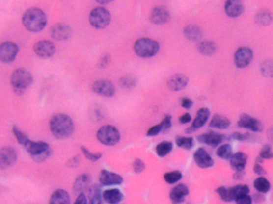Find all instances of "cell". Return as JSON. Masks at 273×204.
Returning <instances> with one entry per match:
<instances>
[{
    "instance_id": "obj_37",
    "label": "cell",
    "mask_w": 273,
    "mask_h": 204,
    "mask_svg": "<svg viewBox=\"0 0 273 204\" xmlns=\"http://www.w3.org/2000/svg\"><path fill=\"white\" fill-rule=\"evenodd\" d=\"M182 177H183V175H182V172L178 170L165 172L163 176L164 180L168 184H175L182 179Z\"/></svg>"
},
{
    "instance_id": "obj_42",
    "label": "cell",
    "mask_w": 273,
    "mask_h": 204,
    "mask_svg": "<svg viewBox=\"0 0 273 204\" xmlns=\"http://www.w3.org/2000/svg\"><path fill=\"white\" fill-rule=\"evenodd\" d=\"M231 138L233 140H238L241 142L244 141H256V136H252V134L249 133H241V132H233L230 136Z\"/></svg>"
},
{
    "instance_id": "obj_11",
    "label": "cell",
    "mask_w": 273,
    "mask_h": 204,
    "mask_svg": "<svg viewBox=\"0 0 273 204\" xmlns=\"http://www.w3.org/2000/svg\"><path fill=\"white\" fill-rule=\"evenodd\" d=\"M210 117V111L208 108H201L196 112V117L192 121V125L185 130L186 134L193 133L205 126Z\"/></svg>"
},
{
    "instance_id": "obj_4",
    "label": "cell",
    "mask_w": 273,
    "mask_h": 204,
    "mask_svg": "<svg viewBox=\"0 0 273 204\" xmlns=\"http://www.w3.org/2000/svg\"><path fill=\"white\" fill-rule=\"evenodd\" d=\"M160 44L158 41L152 38H141L137 39L134 44V51L138 57L142 58H150L158 53Z\"/></svg>"
},
{
    "instance_id": "obj_49",
    "label": "cell",
    "mask_w": 273,
    "mask_h": 204,
    "mask_svg": "<svg viewBox=\"0 0 273 204\" xmlns=\"http://www.w3.org/2000/svg\"><path fill=\"white\" fill-rule=\"evenodd\" d=\"M110 62V56L109 54H104L103 57H100V60L98 62V66L100 68H106Z\"/></svg>"
},
{
    "instance_id": "obj_32",
    "label": "cell",
    "mask_w": 273,
    "mask_h": 204,
    "mask_svg": "<svg viewBox=\"0 0 273 204\" xmlns=\"http://www.w3.org/2000/svg\"><path fill=\"white\" fill-rule=\"evenodd\" d=\"M253 187L259 193L266 194L271 189V183L265 177H259L254 180Z\"/></svg>"
},
{
    "instance_id": "obj_7",
    "label": "cell",
    "mask_w": 273,
    "mask_h": 204,
    "mask_svg": "<svg viewBox=\"0 0 273 204\" xmlns=\"http://www.w3.org/2000/svg\"><path fill=\"white\" fill-rule=\"evenodd\" d=\"M92 91L105 98H112L115 94L116 88L112 81L107 79H100L93 83Z\"/></svg>"
},
{
    "instance_id": "obj_18",
    "label": "cell",
    "mask_w": 273,
    "mask_h": 204,
    "mask_svg": "<svg viewBox=\"0 0 273 204\" xmlns=\"http://www.w3.org/2000/svg\"><path fill=\"white\" fill-rule=\"evenodd\" d=\"M92 178L90 175L83 174L79 175L77 178H75V182L73 183L72 191L75 196H79V194L84 193L87 191L92 185Z\"/></svg>"
},
{
    "instance_id": "obj_57",
    "label": "cell",
    "mask_w": 273,
    "mask_h": 204,
    "mask_svg": "<svg viewBox=\"0 0 273 204\" xmlns=\"http://www.w3.org/2000/svg\"><path fill=\"white\" fill-rule=\"evenodd\" d=\"M268 138L273 145V126L270 128L268 131Z\"/></svg>"
},
{
    "instance_id": "obj_5",
    "label": "cell",
    "mask_w": 273,
    "mask_h": 204,
    "mask_svg": "<svg viewBox=\"0 0 273 204\" xmlns=\"http://www.w3.org/2000/svg\"><path fill=\"white\" fill-rule=\"evenodd\" d=\"M96 137L101 144L107 146H113L119 143L121 134L115 126L106 125L98 130Z\"/></svg>"
},
{
    "instance_id": "obj_3",
    "label": "cell",
    "mask_w": 273,
    "mask_h": 204,
    "mask_svg": "<svg viewBox=\"0 0 273 204\" xmlns=\"http://www.w3.org/2000/svg\"><path fill=\"white\" fill-rule=\"evenodd\" d=\"M11 85L17 95H22L33 83V76L26 69L19 68L11 75Z\"/></svg>"
},
{
    "instance_id": "obj_33",
    "label": "cell",
    "mask_w": 273,
    "mask_h": 204,
    "mask_svg": "<svg viewBox=\"0 0 273 204\" xmlns=\"http://www.w3.org/2000/svg\"><path fill=\"white\" fill-rule=\"evenodd\" d=\"M198 51L203 55H213L216 52L215 43L213 41H203L198 45Z\"/></svg>"
},
{
    "instance_id": "obj_28",
    "label": "cell",
    "mask_w": 273,
    "mask_h": 204,
    "mask_svg": "<svg viewBox=\"0 0 273 204\" xmlns=\"http://www.w3.org/2000/svg\"><path fill=\"white\" fill-rule=\"evenodd\" d=\"M88 204H103V191L102 186L92 184L87 191Z\"/></svg>"
},
{
    "instance_id": "obj_15",
    "label": "cell",
    "mask_w": 273,
    "mask_h": 204,
    "mask_svg": "<svg viewBox=\"0 0 273 204\" xmlns=\"http://www.w3.org/2000/svg\"><path fill=\"white\" fill-rule=\"evenodd\" d=\"M226 139V136H224L223 134L218 133V132H213V131L201 134L196 137V140H198V142L213 147V148L219 146Z\"/></svg>"
},
{
    "instance_id": "obj_40",
    "label": "cell",
    "mask_w": 273,
    "mask_h": 204,
    "mask_svg": "<svg viewBox=\"0 0 273 204\" xmlns=\"http://www.w3.org/2000/svg\"><path fill=\"white\" fill-rule=\"evenodd\" d=\"M11 130H12L14 136H15V138L17 140V142L19 143L20 145H23V146L24 147L27 143L30 140V139L27 136L26 134L22 132L21 130H20L17 126H13Z\"/></svg>"
},
{
    "instance_id": "obj_44",
    "label": "cell",
    "mask_w": 273,
    "mask_h": 204,
    "mask_svg": "<svg viewBox=\"0 0 273 204\" xmlns=\"http://www.w3.org/2000/svg\"><path fill=\"white\" fill-rule=\"evenodd\" d=\"M259 156L264 160L273 159V152L272 150V147L269 145H264L262 149H260Z\"/></svg>"
},
{
    "instance_id": "obj_55",
    "label": "cell",
    "mask_w": 273,
    "mask_h": 204,
    "mask_svg": "<svg viewBox=\"0 0 273 204\" xmlns=\"http://www.w3.org/2000/svg\"><path fill=\"white\" fill-rule=\"evenodd\" d=\"M73 204H88L87 197L85 196V193L79 194Z\"/></svg>"
},
{
    "instance_id": "obj_30",
    "label": "cell",
    "mask_w": 273,
    "mask_h": 204,
    "mask_svg": "<svg viewBox=\"0 0 273 204\" xmlns=\"http://www.w3.org/2000/svg\"><path fill=\"white\" fill-rule=\"evenodd\" d=\"M273 20V15L268 9H261L255 15V22L257 25L267 26L270 25Z\"/></svg>"
},
{
    "instance_id": "obj_2",
    "label": "cell",
    "mask_w": 273,
    "mask_h": 204,
    "mask_svg": "<svg viewBox=\"0 0 273 204\" xmlns=\"http://www.w3.org/2000/svg\"><path fill=\"white\" fill-rule=\"evenodd\" d=\"M22 22L27 30L33 33H38L45 28L47 24V15L43 10L32 7L24 12Z\"/></svg>"
},
{
    "instance_id": "obj_58",
    "label": "cell",
    "mask_w": 273,
    "mask_h": 204,
    "mask_svg": "<svg viewBox=\"0 0 273 204\" xmlns=\"http://www.w3.org/2000/svg\"><path fill=\"white\" fill-rule=\"evenodd\" d=\"M112 1L110 0H97V2H98V4L100 5H107L109 4Z\"/></svg>"
},
{
    "instance_id": "obj_6",
    "label": "cell",
    "mask_w": 273,
    "mask_h": 204,
    "mask_svg": "<svg viewBox=\"0 0 273 204\" xmlns=\"http://www.w3.org/2000/svg\"><path fill=\"white\" fill-rule=\"evenodd\" d=\"M90 25L95 29L102 30L107 28L111 22V15L109 11L103 6H98L90 11L89 15Z\"/></svg>"
},
{
    "instance_id": "obj_16",
    "label": "cell",
    "mask_w": 273,
    "mask_h": 204,
    "mask_svg": "<svg viewBox=\"0 0 273 204\" xmlns=\"http://www.w3.org/2000/svg\"><path fill=\"white\" fill-rule=\"evenodd\" d=\"M170 19V12L164 6H157L152 9L150 15V20L154 24H164Z\"/></svg>"
},
{
    "instance_id": "obj_36",
    "label": "cell",
    "mask_w": 273,
    "mask_h": 204,
    "mask_svg": "<svg viewBox=\"0 0 273 204\" xmlns=\"http://www.w3.org/2000/svg\"><path fill=\"white\" fill-rule=\"evenodd\" d=\"M216 154L218 157L225 159V160L230 159L232 155H233V147L229 144H224V145H220L217 149Z\"/></svg>"
},
{
    "instance_id": "obj_41",
    "label": "cell",
    "mask_w": 273,
    "mask_h": 204,
    "mask_svg": "<svg viewBox=\"0 0 273 204\" xmlns=\"http://www.w3.org/2000/svg\"><path fill=\"white\" fill-rule=\"evenodd\" d=\"M82 153H83L84 156H85L88 160L91 162H97L103 157V154L101 153H92L89 149H86L85 147H81Z\"/></svg>"
},
{
    "instance_id": "obj_26",
    "label": "cell",
    "mask_w": 273,
    "mask_h": 204,
    "mask_svg": "<svg viewBox=\"0 0 273 204\" xmlns=\"http://www.w3.org/2000/svg\"><path fill=\"white\" fill-rule=\"evenodd\" d=\"M71 196L64 189H57L50 197L48 204H71Z\"/></svg>"
},
{
    "instance_id": "obj_23",
    "label": "cell",
    "mask_w": 273,
    "mask_h": 204,
    "mask_svg": "<svg viewBox=\"0 0 273 204\" xmlns=\"http://www.w3.org/2000/svg\"><path fill=\"white\" fill-rule=\"evenodd\" d=\"M243 2L239 0H228L224 3V11L228 17L237 18L244 12Z\"/></svg>"
},
{
    "instance_id": "obj_8",
    "label": "cell",
    "mask_w": 273,
    "mask_h": 204,
    "mask_svg": "<svg viewBox=\"0 0 273 204\" xmlns=\"http://www.w3.org/2000/svg\"><path fill=\"white\" fill-rule=\"evenodd\" d=\"M20 48L19 46L13 42H4L0 44V61L4 63H11L14 62Z\"/></svg>"
},
{
    "instance_id": "obj_24",
    "label": "cell",
    "mask_w": 273,
    "mask_h": 204,
    "mask_svg": "<svg viewBox=\"0 0 273 204\" xmlns=\"http://www.w3.org/2000/svg\"><path fill=\"white\" fill-rule=\"evenodd\" d=\"M103 200L107 204H118L124 200V195L121 190L110 188L103 191Z\"/></svg>"
},
{
    "instance_id": "obj_34",
    "label": "cell",
    "mask_w": 273,
    "mask_h": 204,
    "mask_svg": "<svg viewBox=\"0 0 273 204\" xmlns=\"http://www.w3.org/2000/svg\"><path fill=\"white\" fill-rule=\"evenodd\" d=\"M173 143L170 141H163L157 145L155 148V152L157 155L159 157H164L167 155H169V153L173 150Z\"/></svg>"
},
{
    "instance_id": "obj_46",
    "label": "cell",
    "mask_w": 273,
    "mask_h": 204,
    "mask_svg": "<svg viewBox=\"0 0 273 204\" xmlns=\"http://www.w3.org/2000/svg\"><path fill=\"white\" fill-rule=\"evenodd\" d=\"M145 168H146V165H145V162L142 161L139 158H136L133 162V170L136 174L142 173L145 170Z\"/></svg>"
},
{
    "instance_id": "obj_29",
    "label": "cell",
    "mask_w": 273,
    "mask_h": 204,
    "mask_svg": "<svg viewBox=\"0 0 273 204\" xmlns=\"http://www.w3.org/2000/svg\"><path fill=\"white\" fill-rule=\"evenodd\" d=\"M231 125L230 120L228 117H224L223 115L215 114L212 117L211 121H209V126L217 129H227Z\"/></svg>"
},
{
    "instance_id": "obj_43",
    "label": "cell",
    "mask_w": 273,
    "mask_h": 204,
    "mask_svg": "<svg viewBox=\"0 0 273 204\" xmlns=\"http://www.w3.org/2000/svg\"><path fill=\"white\" fill-rule=\"evenodd\" d=\"M161 127H162V132L166 133L169 132L172 128V117L170 115L166 114L164 116L163 121H161Z\"/></svg>"
},
{
    "instance_id": "obj_17",
    "label": "cell",
    "mask_w": 273,
    "mask_h": 204,
    "mask_svg": "<svg viewBox=\"0 0 273 204\" xmlns=\"http://www.w3.org/2000/svg\"><path fill=\"white\" fill-rule=\"evenodd\" d=\"M193 159L199 168L206 169L214 165V160L204 148H199L193 154Z\"/></svg>"
},
{
    "instance_id": "obj_21",
    "label": "cell",
    "mask_w": 273,
    "mask_h": 204,
    "mask_svg": "<svg viewBox=\"0 0 273 204\" xmlns=\"http://www.w3.org/2000/svg\"><path fill=\"white\" fill-rule=\"evenodd\" d=\"M72 30L68 24H57L52 26L51 34L52 38L57 41L67 40L71 36Z\"/></svg>"
},
{
    "instance_id": "obj_31",
    "label": "cell",
    "mask_w": 273,
    "mask_h": 204,
    "mask_svg": "<svg viewBox=\"0 0 273 204\" xmlns=\"http://www.w3.org/2000/svg\"><path fill=\"white\" fill-rule=\"evenodd\" d=\"M228 192L232 201L237 200V198L241 196H247L250 192V188L246 184L236 185L234 187H229Z\"/></svg>"
},
{
    "instance_id": "obj_47",
    "label": "cell",
    "mask_w": 273,
    "mask_h": 204,
    "mask_svg": "<svg viewBox=\"0 0 273 204\" xmlns=\"http://www.w3.org/2000/svg\"><path fill=\"white\" fill-rule=\"evenodd\" d=\"M162 132V127H161L160 124L155 125L150 127L146 132V136L149 137H153V136H157L159 135V133Z\"/></svg>"
},
{
    "instance_id": "obj_9",
    "label": "cell",
    "mask_w": 273,
    "mask_h": 204,
    "mask_svg": "<svg viewBox=\"0 0 273 204\" xmlns=\"http://www.w3.org/2000/svg\"><path fill=\"white\" fill-rule=\"evenodd\" d=\"M253 59V52L247 47H239L234 53L235 66L237 68H246Z\"/></svg>"
},
{
    "instance_id": "obj_25",
    "label": "cell",
    "mask_w": 273,
    "mask_h": 204,
    "mask_svg": "<svg viewBox=\"0 0 273 204\" xmlns=\"http://www.w3.org/2000/svg\"><path fill=\"white\" fill-rule=\"evenodd\" d=\"M247 155L243 152H237L234 153L229 159L230 165L235 172L237 171H245L247 163Z\"/></svg>"
},
{
    "instance_id": "obj_12",
    "label": "cell",
    "mask_w": 273,
    "mask_h": 204,
    "mask_svg": "<svg viewBox=\"0 0 273 204\" xmlns=\"http://www.w3.org/2000/svg\"><path fill=\"white\" fill-rule=\"evenodd\" d=\"M17 153L10 146L0 148V169H7L17 160Z\"/></svg>"
},
{
    "instance_id": "obj_53",
    "label": "cell",
    "mask_w": 273,
    "mask_h": 204,
    "mask_svg": "<svg viewBox=\"0 0 273 204\" xmlns=\"http://www.w3.org/2000/svg\"><path fill=\"white\" fill-rule=\"evenodd\" d=\"M191 121H192V116L190 113H185L179 117V122L182 125L190 123Z\"/></svg>"
},
{
    "instance_id": "obj_20",
    "label": "cell",
    "mask_w": 273,
    "mask_h": 204,
    "mask_svg": "<svg viewBox=\"0 0 273 204\" xmlns=\"http://www.w3.org/2000/svg\"><path fill=\"white\" fill-rule=\"evenodd\" d=\"M24 148L30 154L31 158L36 157L43 153L52 150L50 145L44 141H33L30 140L27 143Z\"/></svg>"
},
{
    "instance_id": "obj_27",
    "label": "cell",
    "mask_w": 273,
    "mask_h": 204,
    "mask_svg": "<svg viewBox=\"0 0 273 204\" xmlns=\"http://www.w3.org/2000/svg\"><path fill=\"white\" fill-rule=\"evenodd\" d=\"M183 33L186 39L191 42L200 40L203 37V32L201 28L194 24L186 26L184 28Z\"/></svg>"
},
{
    "instance_id": "obj_13",
    "label": "cell",
    "mask_w": 273,
    "mask_h": 204,
    "mask_svg": "<svg viewBox=\"0 0 273 204\" xmlns=\"http://www.w3.org/2000/svg\"><path fill=\"white\" fill-rule=\"evenodd\" d=\"M98 180L102 186H119L124 182L123 177L115 172H110L107 169L101 171L98 176Z\"/></svg>"
},
{
    "instance_id": "obj_39",
    "label": "cell",
    "mask_w": 273,
    "mask_h": 204,
    "mask_svg": "<svg viewBox=\"0 0 273 204\" xmlns=\"http://www.w3.org/2000/svg\"><path fill=\"white\" fill-rule=\"evenodd\" d=\"M119 85L124 89H133L137 85V79L132 75H125L119 79Z\"/></svg>"
},
{
    "instance_id": "obj_54",
    "label": "cell",
    "mask_w": 273,
    "mask_h": 204,
    "mask_svg": "<svg viewBox=\"0 0 273 204\" xmlns=\"http://www.w3.org/2000/svg\"><path fill=\"white\" fill-rule=\"evenodd\" d=\"M252 202H255L256 204H262L265 201V196L264 194L257 193L254 194L252 197Z\"/></svg>"
},
{
    "instance_id": "obj_22",
    "label": "cell",
    "mask_w": 273,
    "mask_h": 204,
    "mask_svg": "<svg viewBox=\"0 0 273 204\" xmlns=\"http://www.w3.org/2000/svg\"><path fill=\"white\" fill-rule=\"evenodd\" d=\"M189 77L184 74H176L171 76L167 81V86L174 92L181 91L188 85Z\"/></svg>"
},
{
    "instance_id": "obj_45",
    "label": "cell",
    "mask_w": 273,
    "mask_h": 204,
    "mask_svg": "<svg viewBox=\"0 0 273 204\" xmlns=\"http://www.w3.org/2000/svg\"><path fill=\"white\" fill-rule=\"evenodd\" d=\"M215 191L216 193L219 195L221 200H223L224 202H232L230 196H229V192H228V188H226L224 186H220V187H218Z\"/></svg>"
},
{
    "instance_id": "obj_52",
    "label": "cell",
    "mask_w": 273,
    "mask_h": 204,
    "mask_svg": "<svg viewBox=\"0 0 273 204\" xmlns=\"http://www.w3.org/2000/svg\"><path fill=\"white\" fill-rule=\"evenodd\" d=\"M79 164V156L75 155L74 157L68 159V161L66 162V166L69 168H77Z\"/></svg>"
},
{
    "instance_id": "obj_59",
    "label": "cell",
    "mask_w": 273,
    "mask_h": 204,
    "mask_svg": "<svg viewBox=\"0 0 273 204\" xmlns=\"http://www.w3.org/2000/svg\"></svg>"
},
{
    "instance_id": "obj_50",
    "label": "cell",
    "mask_w": 273,
    "mask_h": 204,
    "mask_svg": "<svg viewBox=\"0 0 273 204\" xmlns=\"http://www.w3.org/2000/svg\"><path fill=\"white\" fill-rule=\"evenodd\" d=\"M235 201H236V204H252V197L248 195L237 198Z\"/></svg>"
},
{
    "instance_id": "obj_1",
    "label": "cell",
    "mask_w": 273,
    "mask_h": 204,
    "mask_svg": "<svg viewBox=\"0 0 273 204\" xmlns=\"http://www.w3.org/2000/svg\"><path fill=\"white\" fill-rule=\"evenodd\" d=\"M50 130L55 138L65 140L72 136L75 131V124L69 115L58 113L50 120Z\"/></svg>"
},
{
    "instance_id": "obj_35",
    "label": "cell",
    "mask_w": 273,
    "mask_h": 204,
    "mask_svg": "<svg viewBox=\"0 0 273 204\" xmlns=\"http://www.w3.org/2000/svg\"><path fill=\"white\" fill-rule=\"evenodd\" d=\"M175 143L177 146L186 150H191L194 145V139L192 136H176Z\"/></svg>"
},
{
    "instance_id": "obj_10",
    "label": "cell",
    "mask_w": 273,
    "mask_h": 204,
    "mask_svg": "<svg viewBox=\"0 0 273 204\" xmlns=\"http://www.w3.org/2000/svg\"><path fill=\"white\" fill-rule=\"evenodd\" d=\"M237 126L254 132H261L264 130V125L260 120L246 113L241 114Z\"/></svg>"
},
{
    "instance_id": "obj_38",
    "label": "cell",
    "mask_w": 273,
    "mask_h": 204,
    "mask_svg": "<svg viewBox=\"0 0 273 204\" xmlns=\"http://www.w3.org/2000/svg\"><path fill=\"white\" fill-rule=\"evenodd\" d=\"M260 72L265 77L273 78V59L269 58L260 63Z\"/></svg>"
},
{
    "instance_id": "obj_19",
    "label": "cell",
    "mask_w": 273,
    "mask_h": 204,
    "mask_svg": "<svg viewBox=\"0 0 273 204\" xmlns=\"http://www.w3.org/2000/svg\"><path fill=\"white\" fill-rule=\"evenodd\" d=\"M190 195L189 187L184 183H179L173 187L169 192V199L173 204H182L186 197Z\"/></svg>"
},
{
    "instance_id": "obj_14",
    "label": "cell",
    "mask_w": 273,
    "mask_h": 204,
    "mask_svg": "<svg viewBox=\"0 0 273 204\" xmlns=\"http://www.w3.org/2000/svg\"><path fill=\"white\" fill-rule=\"evenodd\" d=\"M34 53L42 58H49L55 54V45L50 40L39 41L34 46Z\"/></svg>"
},
{
    "instance_id": "obj_48",
    "label": "cell",
    "mask_w": 273,
    "mask_h": 204,
    "mask_svg": "<svg viewBox=\"0 0 273 204\" xmlns=\"http://www.w3.org/2000/svg\"><path fill=\"white\" fill-rule=\"evenodd\" d=\"M253 172L260 177H264V176L267 175V171L265 170L264 167L260 164H257V163L254 164Z\"/></svg>"
},
{
    "instance_id": "obj_51",
    "label": "cell",
    "mask_w": 273,
    "mask_h": 204,
    "mask_svg": "<svg viewBox=\"0 0 273 204\" xmlns=\"http://www.w3.org/2000/svg\"><path fill=\"white\" fill-rule=\"evenodd\" d=\"M193 105V102L192 99L189 98H183L181 100V106L186 109H190Z\"/></svg>"
},
{
    "instance_id": "obj_56",
    "label": "cell",
    "mask_w": 273,
    "mask_h": 204,
    "mask_svg": "<svg viewBox=\"0 0 273 204\" xmlns=\"http://www.w3.org/2000/svg\"><path fill=\"white\" fill-rule=\"evenodd\" d=\"M245 177H246L245 171H237L234 172L233 178L234 180H242Z\"/></svg>"
}]
</instances>
